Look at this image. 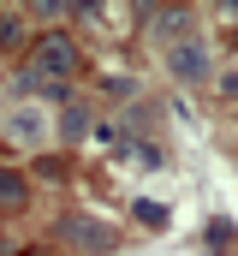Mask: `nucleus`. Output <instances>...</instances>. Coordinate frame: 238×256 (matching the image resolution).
Returning a JSON list of instances; mask_svg holds the SVG:
<instances>
[{
    "instance_id": "5",
    "label": "nucleus",
    "mask_w": 238,
    "mask_h": 256,
    "mask_svg": "<svg viewBox=\"0 0 238 256\" xmlns=\"http://www.w3.org/2000/svg\"><path fill=\"white\" fill-rule=\"evenodd\" d=\"M149 36H167V30H184V6H143L137 12Z\"/></svg>"
},
{
    "instance_id": "3",
    "label": "nucleus",
    "mask_w": 238,
    "mask_h": 256,
    "mask_svg": "<svg viewBox=\"0 0 238 256\" xmlns=\"http://www.w3.org/2000/svg\"><path fill=\"white\" fill-rule=\"evenodd\" d=\"M208 42L202 36H178L173 48H167V72H173L178 84H208Z\"/></svg>"
},
{
    "instance_id": "2",
    "label": "nucleus",
    "mask_w": 238,
    "mask_h": 256,
    "mask_svg": "<svg viewBox=\"0 0 238 256\" xmlns=\"http://www.w3.org/2000/svg\"><path fill=\"white\" fill-rule=\"evenodd\" d=\"M48 131H54V108L48 102H12L6 108V137L12 143L36 149V143H48Z\"/></svg>"
},
{
    "instance_id": "1",
    "label": "nucleus",
    "mask_w": 238,
    "mask_h": 256,
    "mask_svg": "<svg viewBox=\"0 0 238 256\" xmlns=\"http://www.w3.org/2000/svg\"><path fill=\"white\" fill-rule=\"evenodd\" d=\"M78 66H84L78 42H72L66 30H42V36L30 42V60H24V84H54V90H66V78H78Z\"/></svg>"
},
{
    "instance_id": "4",
    "label": "nucleus",
    "mask_w": 238,
    "mask_h": 256,
    "mask_svg": "<svg viewBox=\"0 0 238 256\" xmlns=\"http://www.w3.org/2000/svg\"><path fill=\"white\" fill-rule=\"evenodd\" d=\"M60 238H66V244H78V250H108V244H114V232H108L102 220H84V214L60 220Z\"/></svg>"
},
{
    "instance_id": "6",
    "label": "nucleus",
    "mask_w": 238,
    "mask_h": 256,
    "mask_svg": "<svg viewBox=\"0 0 238 256\" xmlns=\"http://www.w3.org/2000/svg\"><path fill=\"white\" fill-rule=\"evenodd\" d=\"M60 137H66V143H78V137H90V108H78V102H66V114H60Z\"/></svg>"
},
{
    "instance_id": "8",
    "label": "nucleus",
    "mask_w": 238,
    "mask_h": 256,
    "mask_svg": "<svg viewBox=\"0 0 238 256\" xmlns=\"http://www.w3.org/2000/svg\"><path fill=\"white\" fill-rule=\"evenodd\" d=\"M137 220H143V226H161L167 208H161V202H137Z\"/></svg>"
},
{
    "instance_id": "7",
    "label": "nucleus",
    "mask_w": 238,
    "mask_h": 256,
    "mask_svg": "<svg viewBox=\"0 0 238 256\" xmlns=\"http://www.w3.org/2000/svg\"><path fill=\"white\" fill-rule=\"evenodd\" d=\"M24 196H30V185H24V173H12V167H0V202H6V208H18Z\"/></svg>"
}]
</instances>
